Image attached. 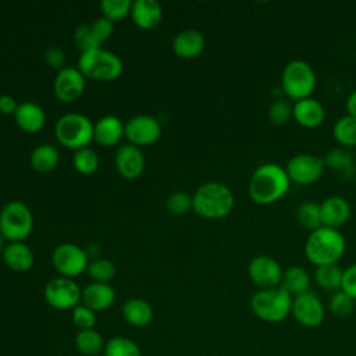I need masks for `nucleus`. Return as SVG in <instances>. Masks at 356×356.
I'll use <instances>...</instances> for the list:
<instances>
[{"mask_svg": "<svg viewBox=\"0 0 356 356\" xmlns=\"http://www.w3.org/2000/svg\"><path fill=\"white\" fill-rule=\"evenodd\" d=\"M289 186L291 181L285 167L277 163H264L252 172L248 192L256 204L268 206L281 200L288 193Z\"/></svg>", "mask_w": 356, "mask_h": 356, "instance_id": "nucleus-1", "label": "nucleus"}, {"mask_svg": "<svg viewBox=\"0 0 356 356\" xmlns=\"http://www.w3.org/2000/svg\"><path fill=\"white\" fill-rule=\"evenodd\" d=\"M303 250L314 267L337 264L346 250V239L339 229L321 225L309 234Z\"/></svg>", "mask_w": 356, "mask_h": 356, "instance_id": "nucleus-2", "label": "nucleus"}, {"mask_svg": "<svg viewBox=\"0 0 356 356\" xmlns=\"http://www.w3.org/2000/svg\"><path fill=\"white\" fill-rule=\"evenodd\" d=\"M193 210L204 218H222L228 216L235 206L232 191L221 182H206L200 185L192 196Z\"/></svg>", "mask_w": 356, "mask_h": 356, "instance_id": "nucleus-3", "label": "nucleus"}, {"mask_svg": "<svg viewBox=\"0 0 356 356\" xmlns=\"http://www.w3.org/2000/svg\"><path fill=\"white\" fill-rule=\"evenodd\" d=\"M317 85V76L313 67L300 58L291 60L281 72V89L288 100L293 103L312 97Z\"/></svg>", "mask_w": 356, "mask_h": 356, "instance_id": "nucleus-4", "label": "nucleus"}, {"mask_svg": "<svg viewBox=\"0 0 356 356\" xmlns=\"http://www.w3.org/2000/svg\"><path fill=\"white\" fill-rule=\"evenodd\" d=\"M292 296L281 286L259 289L250 299L252 313L264 323H281L292 309Z\"/></svg>", "mask_w": 356, "mask_h": 356, "instance_id": "nucleus-5", "label": "nucleus"}, {"mask_svg": "<svg viewBox=\"0 0 356 356\" xmlns=\"http://www.w3.org/2000/svg\"><path fill=\"white\" fill-rule=\"evenodd\" d=\"M78 70L96 81H113L121 75L122 61L115 53L97 47L79 54Z\"/></svg>", "mask_w": 356, "mask_h": 356, "instance_id": "nucleus-6", "label": "nucleus"}, {"mask_svg": "<svg viewBox=\"0 0 356 356\" xmlns=\"http://www.w3.org/2000/svg\"><path fill=\"white\" fill-rule=\"evenodd\" d=\"M54 131L58 142L70 149L88 147L93 139V122L81 113L61 115L56 122Z\"/></svg>", "mask_w": 356, "mask_h": 356, "instance_id": "nucleus-7", "label": "nucleus"}, {"mask_svg": "<svg viewBox=\"0 0 356 356\" xmlns=\"http://www.w3.org/2000/svg\"><path fill=\"white\" fill-rule=\"evenodd\" d=\"M33 217L29 207L21 200H10L0 211V234L10 242H22L29 236Z\"/></svg>", "mask_w": 356, "mask_h": 356, "instance_id": "nucleus-8", "label": "nucleus"}, {"mask_svg": "<svg viewBox=\"0 0 356 356\" xmlns=\"http://www.w3.org/2000/svg\"><path fill=\"white\" fill-rule=\"evenodd\" d=\"M325 170L323 157H318L312 153H299L292 156L286 165L285 171L291 182L296 185H312L317 182Z\"/></svg>", "mask_w": 356, "mask_h": 356, "instance_id": "nucleus-9", "label": "nucleus"}, {"mask_svg": "<svg viewBox=\"0 0 356 356\" xmlns=\"http://www.w3.org/2000/svg\"><path fill=\"white\" fill-rule=\"evenodd\" d=\"M81 289L75 281L67 277L50 280L43 289V296L47 305L58 310H68L78 306L81 300Z\"/></svg>", "mask_w": 356, "mask_h": 356, "instance_id": "nucleus-10", "label": "nucleus"}, {"mask_svg": "<svg viewBox=\"0 0 356 356\" xmlns=\"http://www.w3.org/2000/svg\"><path fill=\"white\" fill-rule=\"evenodd\" d=\"M51 261L56 270L67 278L82 274L89 264L86 252L75 243L58 245L51 254Z\"/></svg>", "mask_w": 356, "mask_h": 356, "instance_id": "nucleus-11", "label": "nucleus"}, {"mask_svg": "<svg viewBox=\"0 0 356 356\" xmlns=\"http://www.w3.org/2000/svg\"><path fill=\"white\" fill-rule=\"evenodd\" d=\"M284 268L268 254H257L248 264V277L259 289H268L281 285Z\"/></svg>", "mask_w": 356, "mask_h": 356, "instance_id": "nucleus-12", "label": "nucleus"}, {"mask_svg": "<svg viewBox=\"0 0 356 356\" xmlns=\"http://www.w3.org/2000/svg\"><path fill=\"white\" fill-rule=\"evenodd\" d=\"M291 314L303 327L314 328L318 327L325 317V307L320 298L309 291L292 299Z\"/></svg>", "mask_w": 356, "mask_h": 356, "instance_id": "nucleus-13", "label": "nucleus"}, {"mask_svg": "<svg viewBox=\"0 0 356 356\" xmlns=\"http://www.w3.org/2000/svg\"><path fill=\"white\" fill-rule=\"evenodd\" d=\"M160 122L149 114H138L125 124L124 135L132 145H150L160 136Z\"/></svg>", "mask_w": 356, "mask_h": 356, "instance_id": "nucleus-14", "label": "nucleus"}, {"mask_svg": "<svg viewBox=\"0 0 356 356\" xmlns=\"http://www.w3.org/2000/svg\"><path fill=\"white\" fill-rule=\"evenodd\" d=\"M54 93L65 103L76 100L85 89V75L75 67H63L54 78Z\"/></svg>", "mask_w": 356, "mask_h": 356, "instance_id": "nucleus-15", "label": "nucleus"}, {"mask_svg": "<svg viewBox=\"0 0 356 356\" xmlns=\"http://www.w3.org/2000/svg\"><path fill=\"white\" fill-rule=\"evenodd\" d=\"M352 214L350 203L343 196H328L320 203V216L321 225L339 229L345 225Z\"/></svg>", "mask_w": 356, "mask_h": 356, "instance_id": "nucleus-16", "label": "nucleus"}, {"mask_svg": "<svg viewBox=\"0 0 356 356\" xmlns=\"http://www.w3.org/2000/svg\"><path fill=\"white\" fill-rule=\"evenodd\" d=\"M115 167L124 178H138L145 168V157L139 146L129 143L118 147L115 153Z\"/></svg>", "mask_w": 356, "mask_h": 356, "instance_id": "nucleus-17", "label": "nucleus"}, {"mask_svg": "<svg viewBox=\"0 0 356 356\" xmlns=\"http://www.w3.org/2000/svg\"><path fill=\"white\" fill-rule=\"evenodd\" d=\"M292 118L303 128H317L325 120V108L321 102L314 97H306L293 103Z\"/></svg>", "mask_w": 356, "mask_h": 356, "instance_id": "nucleus-18", "label": "nucleus"}, {"mask_svg": "<svg viewBox=\"0 0 356 356\" xmlns=\"http://www.w3.org/2000/svg\"><path fill=\"white\" fill-rule=\"evenodd\" d=\"M82 305L93 312L108 309L115 300V291L107 282H92L81 292Z\"/></svg>", "mask_w": 356, "mask_h": 356, "instance_id": "nucleus-19", "label": "nucleus"}, {"mask_svg": "<svg viewBox=\"0 0 356 356\" xmlns=\"http://www.w3.org/2000/svg\"><path fill=\"white\" fill-rule=\"evenodd\" d=\"M206 46V39L197 29H184L172 40V50L182 58L197 57Z\"/></svg>", "mask_w": 356, "mask_h": 356, "instance_id": "nucleus-20", "label": "nucleus"}, {"mask_svg": "<svg viewBox=\"0 0 356 356\" xmlns=\"http://www.w3.org/2000/svg\"><path fill=\"white\" fill-rule=\"evenodd\" d=\"M325 168L337 172L343 179H352L356 175V160L349 149L334 147L323 157Z\"/></svg>", "mask_w": 356, "mask_h": 356, "instance_id": "nucleus-21", "label": "nucleus"}, {"mask_svg": "<svg viewBox=\"0 0 356 356\" xmlns=\"http://www.w3.org/2000/svg\"><path fill=\"white\" fill-rule=\"evenodd\" d=\"M124 132L125 125L115 115H104L93 124V139L102 146L115 145Z\"/></svg>", "mask_w": 356, "mask_h": 356, "instance_id": "nucleus-22", "label": "nucleus"}, {"mask_svg": "<svg viewBox=\"0 0 356 356\" xmlns=\"http://www.w3.org/2000/svg\"><path fill=\"white\" fill-rule=\"evenodd\" d=\"M131 15L139 28L152 29L160 24L163 10L156 0H135L132 1Z\"/></svg>", "mask_w": 356, "mask_h": 356, "instance_id": "nucleus-23", "label": "nucleus"}, {"mask_svg": "<svg viewBox=\"0 0 356 356\" xmlns=\"http://www.w3.org/2000/svg\"><path fill=\"white\" fill-rule=\"evenodd\" d=\"M14 118L17 125L25 132H36L46 122V114L43 108L33 102H22L18 104Z\"/></svg>", "mask_w": 356, "mask_h": 356, "instance_id": "nucleus-24", "label": "nucleus"}, {"mask_svg": "<svg viewBox=\"0 0 356 356\" xmlns=\"http://www.w3.org/2000/svg\"><path fill=\"white\" fill-rule=\"evenodd\" d=\"M4 263L14 271H28L33 266V253L24 242H10L3 250Z\"/></svg>", "mask_w": 356, "mask_h": 356, "instance_id": "nucleus-25", "label": "nucleus"}, {"mask_svg": "<svg viewBox=\"0 0 356 356\" xmlns=\"http://www.w3.org/2000/svg\"><path fill=\"white\" fill-rule=\"evenodd\" d=\"M310 282H312V280H310L309 273L303 267L293 264L284 270L280 286L284 291H286L292 298H295V296L309 292Z\"/></svg>", "mask_w": 356, "mask_h": 356, "instance_id": "nucleus-26", "label": "nucleus"}, {"mask_svg": "<svg viewBox=\"0 0 356 356\" xmlns=\"http://www.w3.org/2000/svg\"><path fill=\"white\" fill-rule=\"evenodd\" d=\"M122 316L131 325L145 327L153 320V307L145 299L131 298L122 305Z\"/></svg>", "mask_w": 356, "mask_h": 356, "instance_id": "nucleus-27", "label": "nucleus"}, {"mask_svg": "<svg viewBox=\"0 0 356 356\" xmlns=\"http://www.w3.org/2000/svg\"><path fill=\"white\" fill-rule=\"evenodd\" d=\"M342 275L343 270L337 264H328V266H320L314 270V281L316 284L327 291V292H337L341 291L342 286Z\"/></svg>", "mask_w": 356, "mask_h": 356, "instance_id": "nucleus-28", "label": "nucleus"}, {"mask_svg": "<svg viewBox=\"0 0 356 356\" xmlns=\"http://www.w3.org/2000/svg\"><path fill=\"white\" fill-rule=\"evenodd\" d=\"M332 138L341 147H356V118L348 114L339 117L334 122Z\"/></svg>", "mask_w": 356, "mask_h": 356, "instance_id": "nucleus-29", "label": "nucleus"}, {"mask_svg": "<svg viewBox=\"0 0 356 356\" xmlns=\"http://www.w3.org/2000/svg\"><path fill=\"white\" fill-rule=\"evenodd\" d=\"M58 150L50 143L38 145L31 153V164L36 171L49 172L58 163Z\"/></svg>", "mask_w": 356, "mask_h": 356, "instance_id": "nucleus-30", "label": "nucleus"}, {"mask_svg": "<svg viewBox=\"0 0 356 356\" xmlns=\"http://www.w3.org/2000/svg\"><path fill=\"white\" fill-rule=\"evenodd\" d=\"M75 346L76 349L86 356H95L104 350L106 342L104 338L99 331L95 328L79 331L75 337Z\"/></svg>", "mask_w": 356, "mask_h": 356, "instance_id": "nucleus-31", "label": "nucleus"}, {"mask_svg": "<svg viewBox=\"0 0 356 356\" xmlns=\"http://www.w3.org/2000/svg\"><path fill=\"white\" fill-rule=\"evenodd\" d=\"M296 220L298 222L309 229L310 232L321 227V216H320V204L312 200L302 202L296 209Z\"/></svg>", "mask_w": 356, "mask_h": 356, "instance_id": "nucleus-32", "label": "nucleus"}, {"mask_svg": "<svg viewBox=\"0 0 356 356\" xmlns=\"http://www.w3.org/2000/svg\"><path fill=\"white\" fill-rule=\"evenodd\" d=\"M104 356H142L136 342L127 337H113L106 342Z\"/></svg>", "mask_w": 356, "mask_h": 356, "instance_id": "nucleus-33", "label": "nucleus"}, {"mask_svg": "<svg viewBox=\"0 0 356 356\" xmlns=\"http://www.w3.org/2000/svg\"><path fill=\"white\" fill-rule=\"evenodd\" d=\"M293 115V104L288 99H277L274 100L267 111V117L273 125L282 127L292 120Z\"/></svg>", "mask_w": 356, "mask_h": 356, "instance_id": "nucleus-34", "label": "nucleus"}, {"mask_svg": "<svg viewBox=\"0 0 356 356\" xmlns=\"http://www.w3.org/2000/svg\"><path fill=\"white\" fill-rule=\"evenodd\" d=\"M355 302L356 300L343 291H337L328 300V312L338 318L349 317L355 309Z\"/></svg>", "mask_w": 356, "mask_h": 356, "instance_id": "nucleus-35", "label": "nucleus"}, {"mask_svg": "<svg viewBox=\"0 0 356 356\" xmlns=\"http://www.w3.org/2000/svg\"><path fill=\"white\" fill-rule=\"evenodd\" d=\"M72 164L75 170L81 174H92L99 167V156L90 147L78 149L72 157Z\"/></svg>", "mask_w": 356, "mask_h": 356, "instance_id": "nucleus-36", "label": "nucleus"}, {"mask_svg": "<svg viewBox=\"0 0 356 356\" xmlns=\"http://www.w3.org/2000/svg\"><path fill=\"white\" fill-rule=\"evenodd\" d=\"M72 38H74L76 47L81 50V53L97 49V47H100V43H102L99 40V38L96 36L92 25H88V24L76 25Z\"/></svg>", "mask_w": 356, "mask_h": 356, "instance_id": "nucleus-37", "label": "nucleus"}, {"mask_svg": "<svg viewBox=\"0 0 356 356\" xmlns=\"http://www.w3.org/2000/svg\"><path fill=\"white\" fill-rule=\"evenodd\" d=\"M88 274L90 278H93L95 282H107L115 275V264L108 259H96L93 261H89Z\"/></svg>", "mask_w": 356, "mask_h": 356, "instance_id": "nucleus-38", "label": "nucleus"}, {"mask_svg": "<svg viewBox=\"0 0 356 356\" xmlns=\"http://www.w3.org/2000/svg\"><path fill=\"white\" fill-rule=\"evenodd\" d=\"M132 1L131 0H102L100 8L103 17L114 21L124 18L128 13H131Z\"/></svg>", "mask_w": 356, "mask_h": 356, "instance_id": "nucleus-39", "label": "nucleus"}, {"mask_svg": "<svg viewBox=\"0 0 356 356\" xmlns=\"http://www.w3.org/2000/svg\"><path fill=\"white\" fill-rule=\"evenodd\" d=\"M165 204H167L168 211H171L172 214H178V216L186 214L189 210L193 209L192 196H189L186 192H182V191L170 193Z\"/></svg>", "mask_w": 356, "mask_h": 356, "instance_id": "nucleus-40", "label": "nucleus"}, {"mask_svg": "<svg viewBox=\"0 0 356 356\" xmlns=\"http://www.w3.org/2000/svg\"><path fill=\"white\" fill-rule=\"evenodd\" d=\"M72 321L79 328V331L92 330L96 324V312L83 305H78L72 309Z\"/></svg>", "mask_w": 356, "mask_h": 356, "instance_id": "nucleus-41", "label": "nucleus"}, {"mask_svg": "<svg viewBox=\"0 0 356 356\" xmlns=\"http://www.w3.org/2000/svg\"><path fill=\"white\" fill-rule=\"evenodd\" d=\"M341 291H343V292L348 293L352 299L356 300V263L348 266V267L343 270Z\"/></svg>", "mask_w": 356, "mask_h": 356, "instance_id": "nucleus-42", "label": "nucleus"}, {"mask_svg": "<svg viewBox=\"0 0 356 356\" xmlns=\"http://www.w3.org/2000/svg\"><path fill=\"white\" fill-rule=\"evenodd\" d=\"M44 60L50 67L61 70L65 63V53L60 46L51 44L44 50Z\"/></svg>", "mask_w": 356, "mask_h": 356, "instance_id": "nucleus-43", "label": "nucleus"}, {"mask_svg": "<svg viewBox=\"0 0 356 356\" xmlns=\"http://www.w3.org/2000/svg\"><path fill=\"white\" fill-rule=\"evenodd\" d=\"M96 36L99 38L100 42L108 39L114 31V24L111 19L106 18V17H100L96 21H93V24H90Z\"/></svg>", "mask_w": 356, "mask_h": 356, "instance_id": "nucleus-44", "label": "nucleus"}, {"mask_svg": "<svg viewBox=\"0 0 356 356\" xmlns=\"http://www.w3.org/2000/svg\"><path fill=\"white\" fill-rule=\"evenodd\" d=\"M18 107V103L14 96L11 95H1L0 96V111L4 114H14Z\"/></svg>", "mask_w": 356, "mask_h": 356, "instance_id": "nucleus-45", "label": "nucleus"}, {"mask_svg": "<svg viewBox=\"0 0 356 356\" xmlns=\"http://www.w3.org/2000/svg\"><path fill=\"white\" fill-rule=\"evenodd\" d=\"M345 107H346V114L356 118V89L350 92V95L348 96L345 102Z\"/></svg>", "mask_w": 356, "mask_h": 356, "instance_id": "nucleus-46", "label": "nucleus"}, {"mask_svg": "<svg viewBox=\"0 0 356 356\" xmlns=\"http://www.w3.org/2000/svg\"><path fill=\"white\" fill-rule=\"evenodd\" d=\"M4 248H6V245H4V236L0 234V254H3Z\"/></svg>", "mask_w": 356, "mask_h": 356, "instance_id": "nucleus-47", "label": "nucleus"}]
</instances>
